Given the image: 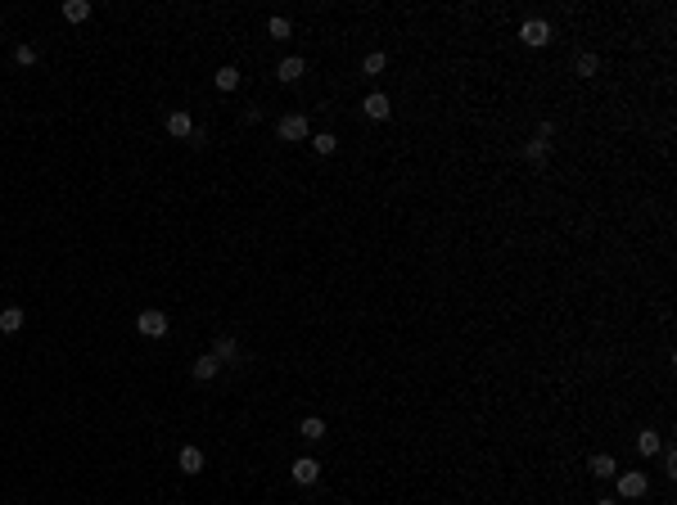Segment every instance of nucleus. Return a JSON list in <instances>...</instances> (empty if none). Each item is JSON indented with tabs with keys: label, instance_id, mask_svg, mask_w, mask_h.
Returning <instances> with one entry per match:
<instances>
[{
	"label": "nucleus",
	"instance_id": "f257e3e1",
	"mask_svg": "<svg viewBox=\"0 0 677 505\" xmlns=\"http://www.w3.org/2000/svg\"><path fill=\"white\" fill-rule=\"evenodd\" d=\"M519 41L528 45V50H542V45H551V23H547V18H528V23L519 27Z\"/></svg>",
	"mask_w": 677,
	"mask_h": 505
},
{
	"label": "nucleus",
	"instance_id": "f03ea898",
	"mask_svg": "<svg viewBox=\"0 0 677 505\" xmlns=\"http://www.w3.org/2000/svg\"><path fill=\"white\" fill-rule=\"evenodd\" d=\"M289 479L298 483V488H312V483L321 479V460L317 456H298V460L289 465Z\"/></svg>",
	"mask_w": 677,
	"mask_h": 505
},
{
	"label": "nucleus",
	"instance_id": "7ed1b4c3",
	"mask_svg": "<svg viewBox=\"0 0 677 505\" xmlns=\"http://www.w3.org/2000/svg\"><path fill=\"white\" fill-rule=\"evenodd\" d=\"M275 131H280V140H307V118H303V113H284L280 122H275Z\"/></svg>",
	"mask_w": 677,
	"mask_h": 505
},
{
	"label": "nucleus",
	"instance_id": "20e7f679",
	"mask_svg": "<svg viewBox=\"0 0 677 505\" xmlns=\"http://www.w3.org/2000/svg\"><path fill=\"white\" fill-rule=\"evenodd\" d=\"M136 329H140V339H163L167 334V316H163V311H140Z\"/></svg>",
	"mask_w": 677,
	"mask_h": 505
},
{
	"label": "nucleus",
	"instance_id": "39448f33",
	"mask_svg": "<svg viewBox=\"0 0 677 505\" xmlns=\"http://www.w3.org/2000/svg\"><path fill=\"white\" fill-rule=\"evenodd\" d=\"M614 483H618V497H623V501H637V497H646V474H637V469H627V474H614Z\"/></svg>",
	"mask_w": 677,
	"mask_h": 505
},
{
	"label": "nucleus",
	"instance_id": "423d86ee",
	"mask_svg": "<svg viewBox=\"0 0 677 505\" xmlns=\"http://www.w3.org/2000/svg\"><path fill=\"white\" fill-rule=\"evenodd\" d=\"M361 113H366L370 122H384L388 113H393V100H388L384 91H375V95H366V100H361Z\"/></svg>",
	"mask_w": 677,
	"mask_h": 505
},
{
	"label": "nucleus",
	"instance_id": "0eeeda50",
	"mask_svg": "<svg viewBox=\"0 0 677 505\" xmlns=\"http://www.w3.org/2000/svg\"><path fill=\"white\" fill-rule=\"evenodd\" d=\"M176 465H181V474H204V465H208V456H204V446H181V456H176Z\"/></svg>",
	"mask_w": 677,
	"mask_h": 505
},
{
	"label": "nucleus",
	"instance_id": "6e6552de",
	"mask_svg": "<svg viewBox=\"0 0 677 505\" xmlns=\"http://www.w3.org/2000/svg\"><path fill=\"white\" fill-rule=\"evenodd\" d=\"M167 136L190 140V136H195V118H190L185 109H172V113H167Z\"/></svg>",
	"mask_w": 677,
	"mask_h": 505
},
{
	"label": "nucleus",
	"instance_id": "1a4fd4ad",
	"mask_svg": "<svg viewBox=\"0 0 677 505\" xmlns=\"http://www.w3.org/2000/svg\"><path fill=\"white\" fill-rule=\"evenodd\" d=\"M587 469H592V479H614V474H618V460L609 451H600V456L587 460Z\"/></svg>",
	"mask_w": 677,
	"mask_h": 505
},
{
	"label": "nucleus",
	"instance_id": "9d476101",
	"mask_svg": "<svg viewBox=\"0 0 677 505\" xmlns=\"http://www.w3.org/2000/svg\"><path fill=\"white\" fill-rule=\"evenodd\" d=\"M217 370H222V361H217L213 352H204V357H195V379H199V384H208V379H217Z\"/></svg>",
	"mask_w": 677,
	"mask_h": 505
},
{
	"label": "nucleus",
	"instance_id": "9b49d317",
	"mask_svg": "<svg viewBox=\"0 0 677 505\" xmlns=\"http://www.w3.org/2000/svg\"><path fill=\"white\" fill-rule=\"evenodd\" d=\"M59 14L68 18V23H86V18H91V0H63Z\"/></svg>",
	"mask_w": 677,
	"mask_h": 505
},
{
	"label": "nucleus",
	"instance_id": "f8f14e48",
	"mask_svg": "<svg viewBox=\"0 0 677 505\" xmlns=\"http://www.w3.org/2000/svg\"><path fill=\"white\" fill-rule=\"evenodd\" d=\"M303 72H307V63H303L298 54H289V59H280V68H275V77H280V81H298Z\"/></svg>",
	"mask_w": 677,
	"mask_h": 505
},
{
	"label": "nucleus",
	"instance_id": "ddd939ff",
	"mask_svg": "<svg viewBox=\"0 0 677 505\" xmlns=\"http://www.w3.org/2000/svg\"><path fill=\"white\" fill-rule=\"evenodd\" d=\"M213 357H217V361H235V357H240V343H235V334H217Z\"/></svg>",
	"mask_w": 677,
	"mask_h": 505
},
{
	"label": "nucleus",
	"instance_id": "4468645a",
	"mask_svg": "<svg viewBox=\"0 0 677 505\" xmlns=\"http://www.w3.org/2000/svg\"><path fill=\"white\" fill-rule=\"evenodd\" d=\"M23 307H5L0 311V334H18V329H23Z\"/></svg>",
	"mask_w": 677,
	"mask_h": 505
},
{
	"label": "nucleus",
	"instance_id": "2eb2a0df",
	"mask_svg": "<svg viewBox=\"0 0 677 505\" xmlns=\"http://www.w3.org/2000/svg\"><path fill=\"white\" fill-rule=\"evenodd\" d=\"M524 158H528L533 167H542V163H547V158H551V145H547V140H538V136H533L528 145H524Z\"/></svg>",
	"mask_w": 677,
	"mask_h": 505
},
{
	"label": "nucleus",
	"instance_id": "dca6fc26",
	"mask_svg": "<svg viewBox=\"0 0 677 505\" xmlns=\"http://www.w3.org/2000/svg\"><path fill=\"white\" fill-rule=\"evenodd\" d=\"M637 451H641V456H660L664 451V437L655 433V428H646V433L637 437Z\"/></svg>",
	"mask_w": 677,
	"mask_h": 505
},
{
	"label": "nucleus",
	"instance_id": "f3484780",
	"mask_svg": "<svg viewBox=\"0 0 677 505\" xmlns=\"http://www.w3.org/2000/svg\"><path fill=\"white\" fill-rule=\"evenodd\" d=\"M298 433L307 437V442H321V437H326V420H321V415H307V420L298 424Z\"/></svg>",
	"mask_w": 677,
	"mask_h": 505
},
{
	"label": "nucleus",
	"instance_id": "a211bd4d",
	"mask_svg": "<svg viewBox=\"0 0 677 505\" xmlns=\"http://www.w3.org/2000/svg\"><path fill=\"white\" fill-rule=\"evenodd\" d=\"M384 68H388V54L384 50H375V54H366V59H361V72H366V77H379Z\"/></svg>",
	"mask_w": 677,
	"mask_h": 505
},
{
	"label": "nucleus",
	"instance_id": "6ab92c4d",
	"mask_svg": "<svg viewBox=\"0 0 677 505\" xmlns=\"http://www.w3.org/2000/svg\"><path fill=\"white\" fill-rule=\"evenodd\" d=\"M266 32H271V41H289V32H294V27H289V18L271 14V18H266Z\"/></svg>",
	"mask_w": 677,
	"mask_h": 505
},
{
	"label": "nucleus",
	"instance_id": "aec40b11",
	"mask_svg": "<svg viewBox=\"0 0 677 505\" xmlns=\"http://www.w3.org/2000/svg\"><path fill=\"white\" fill-rule=\"evenodd\" d=\"M217 91H240V68H217Z\"/></svg>",
	"mask_w": 677,
	"mask_h": 505
},
{
	"label": "nucleus",
	"instance_id": "412c9836",
	"mask_svg": "<svg viewBox=\"0 0 677 505\" xmlns=\"http://www.w3.org/2000/svg\"><path fill=\"white\" fill-rule=\"evenodd\" d=\"M596 68H600V59H596L592 50H587V54H578V59H574V72H578V77H596Z\"/></svg>",
	"mask_w": 677,
	"mask_h": 505
},
{
	"label": "nucleus",
	"instance_id": "4be33fe9",
	"mask_svg": "<svg viewBox=\"0 0 677 505\" xmlns=\"http://www.w3.org/2000/svg\"><path fill=\"white\" fill-rule=\"evenodd\" d=\"M312 149H317L321 158H330V154H335V149H339V140L330 136V131H321V136H312Z\"/></svg>",
	"mask_w": 677,
	"mask_h": 505
},
{
	"label": "nucleus",
	"instance_id": "5701e85b",
	"mask_svg": "<svg viewBox=\"0 0 677 505\" xmlns=\"http://www.w3.org/2000/svg\"><path fill=\"white\" fill-rule=\"evenodd\" d=\"M14 59L23 63V68H32V63H36V45H14Z\"/></svg>",
	"mask_w": 677,
	"mask_h": 505
},
{
	"label": "nucleus",
	"instance_id": "b1692460",
	"mask_svg": "<svg viewBox=\"0 0 677 505\" xmlns=\"http://www.w3.org/2000/svg\"><path fill=\"white\" fill-rule=\"evenodd\" d=\"M664 474H677V451L673 446H664Z\"/></svg>",
	"mask_w": 677,
	"mask_h": 505
},
{
	"label": "nucleus",
	"instance_id": "393cba45",
	"mask_svg": "<svg viewBox=\"0 0 677 505\" xmlns=\"http://www.w3.org/2000/svg\"><path fill=\"white\" fill-rule=\"evenodd\" d=\"M596 505H614V497H600V501H596Z\"/></svg>",
	"mask_w": 677,
	"mask_h": 505
}]
</instances>
